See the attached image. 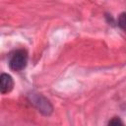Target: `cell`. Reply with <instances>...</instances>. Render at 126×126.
I'll use <instances>...</instances> for the list:
<instances>
[{
    "instance_id": "cell-1",
    "label": "cell",
    "mask_w": 126,
    "mask_h": 126,
    "mask_svg": "<svg viewBox=\"0 0 126 126\" xmlns=\"http://www.w3.org/2000/svg\"><path fill=\"white\" fill-rule=\"evenodd\" d=\"M28 99L30 103L35 107L42 115L49 116L53 112V106L49 99H47L43 94L38 93H31L28 95Z\"/></svg>"
},
{
    "instance_id": "cell-4",
    "label": "cell",
    "mask_w": 126,
    "mask_h": 126,
    "mask_svg": "<svg viewBox=\"0 0 126 126\" xmlns=\"http://www.w3.org/2000/svg\"><path fill=\"white\" fill-rule=\"evenodd\" d=\"M118 26L126 32V13H121L118 17Z\"/></svg>"
},
{
    "instance_id": "cell-5",
    "label": "cell",
    "mask_w": 126,
    "mask_h": 126,
    "mask_svg": "<svg viewBox=\"0 0 126 126\" xmlns=\"http://www.w3.org/2000/svg\"><path fill=\"white\" fill-rule=\"evenodd\" d=\"M108 124H109V125H122L123 122L120 120L119 117H114V118H112L111 120H109Z\"/></svg>"
},
{
    "instance_id": "cell-2",
    "label": "cell",
    "mask_w": 126,
    "mask_h": 126,
    "mask_svg": "<svg viewBox=\"0 0 126 126\" xmlns=\"http://www.w3.org/2000/svg\"><path fill=\"white\" fill-rule=\"evenodd\" d=\"M28 63V53L24 49H18L12 53L9 59V67L11 70L19 72L26 68Z\"/></svg>"
},
{
    "instance_id": "cell-3",
    "label": "cell",
    "mask_w": 126,
    "mask_h": 126,
    "mask_svg": "<svg viewBox=\"0 0 126 126\" xmlns=\"http://www.w3.org/2000/svg\"><path fill=\"white\" fill-rule=\"evenodd\" d=\"M13 87H14L13 78L9 74H6V73L1 74V76H0V91H1V94H5L11 92Z\"/></svg>"
}]
</instances>
